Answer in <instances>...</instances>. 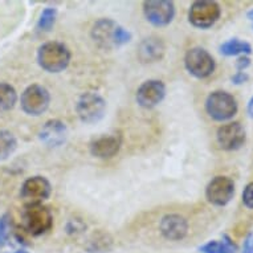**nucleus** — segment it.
Instances as JSON below:
<instances>
[{
    "mask_svg": "<svg viewBox=\"0 0 253 253\" xmlns=\"http://www.w3.org/2000/svg\"><path fill=\"white\" fill-rule=\"evenodd\" d=\"M21 223L27 232L40 236L52 228L53 216L42 203H27L21 212Z\"/></svg>",
    "mask_w": 253,
    "mask_h": 253,
    "instance_id": "nucleus-3",
    "label": "nucleus"
},
{
    "mask_svg": "<svg viewBox=\"0 0 253 253\" xmlns=\"http://www.w3.org/2000/svg\"><path fill=\"white\" fill-rule=\"evenodd\" d=\"M52 187L48 179L44 176H32L28 178L21 186V198L27 203H42V200L49 198Z\"/></svg>",
    "mask_w": 253,
    "mask_h": 253,
    "instance_id": "nucleus-12",
    "label": "nucleus"
},
{
    "mask_svg": "<svg viewBox=\"0 0 253 253\" xmlns=\"http://www.w3.org/2000/svg\"><path fill=\"white\" fill-rule=\"evenodd\" d=\"M248 80V75L245 72H237L236 75L232 77V81L235 84H243Z\"/></svg>",
    "mask_w": 253,
    "mask_h": 253,
    "instance_id": "nucleus-27",
    "label": "nucleus"
},
{
    "mask_svg": "<svg viewBox=\"0 0 253 253\" xmlns=\"http://www.w3.org/2000/svg\"><path fill=\"white\" fill-rule=\"evenodd\" d=\"M17 147L15 135L8 130H0V162L7 161Z\"/></svg>",
    "mask_w": 253,
    "mask_h": 253,
    "instance_id": "nucleus-19",
    "label": "nucleus"
},
{
    "mask_svg": "<svg viewBox=\"0 0 253 253\" xmlns=\"http://www.w3.org/2000/svg\"><path fill=\"white\" fill-rule=\"evenodd\" d=\"M11 235V225L7 219V216L4 217H0V248H3Z\"/></svg>",
    "mask_w": 253,
    "mask_h": 253,
    "instance_id": "nucleus-23",
    "label": "nucleus"
},
{
    "mask_svg": "<svg viewBox=\"0 0 253 253\" xmlns=\"http://www.w3.org/2000/svg\"><path fill=\"white\" fill-rule=\"evenodd\" d=\"M15 253H28V252H25V251H17V252Z\"/></svg>",
    "mask_w": 253,
    "mask_h": 253,
    "instance_id": "nucleus-30",
    "label": "nucleus"
},
{
    "mask_svg": "<svg viewBox=\"0 0 253 253\" xmlns=\"http://www.w3.org/2000/svg\"><path fill=\"white\" fill-rule=\"evenodd\" d=\"M121 149V138L117 135H104L90 143V153L100 159L114 157Z\"/></svg>",
    "mask_w": 253,
    "mask_h": 253,
    "instance_id": "nucleus-16",
    "label": "nucleus"
},
{
    "mask_svg": "<svg viewBox=\"0 0 253 253\" xmlns=\"http://www.w3.org/2000/svg\"><path fill=\"white\" fill-rule=\"evenodd\" d=\"M17 101V93L15 87L9 84L0 83V113L8 112L15 106Z\"/></svg>",
    "mask_w": 253,
    "mask_h": 253,
    "instance_id": "nucleus-20",
    "label": "nucleus"
},
{
    "mask_svg": "<svg viewBox=\"0 0 253 253\" xmlns=\"http://www.w3.org/2000/svg\"><path fill=\"white\" fill-rule=\"evenodd\" d=\"M243 203L247 208L253 210V182L247 184L243 191Z\"/></svg>",
    "mask_w": 253,
    "mask_h": 253,
    "instance_id": "nucleus-24",
    "label": "nucleus"
},
{
    "mask_svg": "<svg viewBox=\"0 0 253 253\" xmlns=\"http://www.w3.org/2000/svg\"><path fill=\"white\" fill-rule=\"evenodd\" d=\"M220 13H221V9L216 1L200 0L191 5L190 12H188V19L192 25L204 29L215 24L220 17Z\"/></svg>",
    "mask_w": 253,
    "mask_h": 253,
    "instance_id": "nucleus-8",
    "label": "nucleus"
},
{
    "mask_svg": "<svg viewBox=\"0 0 253 253\" xmlns=\"http://www.w3.org/2000/svg\"><path fill=\"white\" fill-rule=\"evenodd\" d=\"M248 113H249V116L253 118V97L251 98V101H249V104H248Z\"/></svg>",
    "mask_w": 253,
    "mask_h": 253,
    "instance_id": "nucleus-28",
    "label": "nucleus"
},
{
    "mask_svg": "<svg viewBox=\"0 0 253 253\" xmlns=\"http://www.w3.org/2000/svg\"><path fill=\"white\" fill-rule=\"evenodd\" d=\"M220 52L224 56H237V54H249L252 52V46L247 42H241L239 39H232L220 46Z\"/></svg>",
    "mask_w": 253,
    "mask_h": 253,
    "instance_id": "nucleus-21",
    "label": "nucleus"
},
{
    "mask_svg": "<svg viewBox=\"0 0 253 253\" xmlns=\"http://www.w3.org/2000/svg\"><path fill=\"white\" fill-rule=\"evenodd\" d=\"M91 38L101 48L112 49L129 42L131 35L116 21L100 19L91 28Z\"/></svg>",
    "mask_w": 253,
    "mask_h": 253,
    "instance_id": "nucleus-1",
    "label": "nucleus"
},
{
    "mask_svg": "<svg viewBox=\"0 0 253 253\" xmlns=\"http://www.w3.org/2000/svg\"><path fill=\"white\" fill-rule=\"evenodd\" d=\"M248 17H249V19H252V20H253V9H252V11H251V12L248 13Z\"/></svg>",
    "mask_w": 253,
    "mask_h": 253,
    "instance_id": "nucleus-29",
    "label": "nucleus"
},
{
    "mask_svg": "<svg viewBox=\"0 0 253 253\" xmlns=\"http://www.w3.org/2000/svg\"><path fill=\"white\" fill-rule=\"evenodd\" d=\"M39 137L40 141L48 147H58L67 141L68 129L61 121L50 120L42 126Z\"/></svg>",
    "mask_w": 253,
    "mask_h": 253,
    "instance_id": "nucleus-15",
    "label": "nucleus"
},
{
    "mask_svg": "<svg viewBox=\"0 0 253 253\" xmlns=\"http://www.w3.org/2000/svg\"><path fill=\"white\" fill-rule=\"evenodd\" d=\"M186 69L198 79H207L215 71V60L203 48H192L184 56Z\"/></svg>",
    "mask_w": 253,
    "mask_h": 253,
    "instance_id": "nucleus-6",
    "label": "nucleus"
},
{
    "mask_svg": "<svg viewBox=\"0 0 253 253\" xmlns=\"http://www.w3.org/2000/svg\"><path fill=\"white\" fill-rule=\"evenodd\" d=\"M249 65H251V60H249L247 56H241V57L237 58L236 68H237V71H239V72L245 71V69H247Z\"/></svg>",
    "mask_w": 253,
    "mask_h": 253,
    "instance_id": "nucleus-25",
    "label": "nucleus"
},
{
    "mask_svg": "<svg viewBox=\"0 0 253 253\" xmlns=\"http://www.w3.org/2000/svg\"><path fill=\"white\" fill-rule=\"evenodd\" d=\"M21 109L28 116L38 117L45 112L50 102L49 91L42 85H31L23 91L20 98Z\"/></svg>",
    "mask_w": 253,
    "mask_h": 253,
    "instance_id": "nucleus-7",
    "label": "nucleus"
},
{
    "mask_svg": "<svg viewBox=\"0 0 253 253\" xmlns=\"http://www.w3.org/2000/svg\"><path fill=\"white\" fill-rule=\"evenodd\" d=\"M245 130L239 122H231V124L223 125L219 127L216 133V139L219 143L220 149L233 151L239 150L245 143Z\"/></svg>",
    "mask_w": 253,
    "mask_h": 253,
    "instance_id": "nucleus-11",
    "label": "nucleus"
},
{
    "mask_svg": "<svg viewBox=\"0 0 253 253\" xmlns=\"http://www.w3.org/2000/svg\"><path fill=\"white\" fill-rule=\"evenodd\" d=\"M69 61H71V52L61 42H45L38 50L39 65L49 73L62 72L69 65Z\"/></svg>",
    "mask_w": 253,
    "mask_h": 253,
    "instance_id": "nucleus-2",
    "label": "nucleus"
},
{
    "mask_svg": "<svg viewBox=\"0 0 253 253\" xmlns=\"http://www.w3.org/2000/svg\"><path fill=\"white\" fill-rule=\"evenodd\" d=\"M243 253H253V232H251L247 236L243 247Z\"/></svg>",
    "mask_w": 253,
    "mask_h": 253,
    "instance_id": "nucleus-26",
    "label": "nucleus"
},
{
    "mask_svg": "<svg viewBox=\"0 0 253 253\" xmlns=\"http://www.w3.org/2000/svg\"><path fill=\"white\" fill-rule=\"evenodd\" d=\"M56 15H57V11L54 8H45L40 15V19L38 21V29L39 31H42V32H46L49 31L52 27H53L54 21H56Z\"/></svg>",
    "mask_w": 253,
    "mask_h": 253,
    "instance_id": "nucleus-22",
    "label": "nucleus"
},
{
    "mask_svg": "<svg viewBox=\"0 0 253 253\" xmlns=\"http://www.w3.org/2000/svg\"><path fill=\"white\" fill-rule=\"evenodd\" d=\"M146 19L155 27L170 24L175 16V5L169 0H150L143 3Z\"/></svg>",
    "mask_w": 253,
    "mask_h": 253,
    "instance_id": "nucleus-10",
    "label": "nucleus"
},
{
    "mask_svg": "<svg viewBox=\"0 0 253 253\" xmlns=\"http://www.w3.org/2000/svg\"><path fill=\"white\" fill-rule=\"evenodd\" d=\"M166 96V86L159 80H149L138 87L137 102L142 108L151 109L161 104Z\"/></svg>",
    "mask_w": 253,
    "mask_h": 253,
    "instance_id": "nucleus-13",
    "label": "nucleus"
},
{
    "mask_svg": "<svg viewBox=\"0 0 253 253\" xmlns=\"http://www.w3.org/2000/svg\"><path fill=\"white\" fill-rule=\"evenodd\" d=\"M237 102L232 94L227 91L216 90L207 97L206 101V110L208 116L215 121L223 122L228 121L236 116Z\"/></svg>",
    "mask_w": 253,
    "mask_h": 253,
    "instance_id": "nucleus-4",
    "label": "nucleus"
},
{
    "mask_svg": "<svg viewBox=\"0 0 253 253\" xmlns=\"http://www.w3.org/2000/svg\"><path fill=\"white\" fill-rule=\"evenodd\" d=\"M159 231L167 240H183L188 233V223L183 216L170 213L162 217L161 224H159Z\"/></svg>",
    "mask_w": 253,
    "mask_h": 253,
    "instance_id": "nucleus-14",
    "label": "nucleus"
},
{
    "mask_svg": "<svg viewBox=\"0 0 253 253\" xmlns=\"http://www.w3.org/2000/svg\"><path fill=\"white\" fill-rule=\"evenodd\" d=\"M235 195V183L228 176H216L206 188L207 200L213 206L224 207Z\"/></svg>",
    "mask_w": 253,
    "mask_h": 253,
    "instance_id": "nucleus-9",
    "label": "nucleus"
},
{
    "mask_svg": "<svg viewBox=\"0 0 253 253\" xmlns=\"http://www.w3.org/2000/svg\"><path fill=\"white\" fill-rule=\"evenodd\" d=\"M76 112L79 114L80 120L85 124H96L104 118L106 112V102L100 94L87 91L77 101Z\"/></svg>",
    "mask_w": 253,
    "mask_h": 253,
    "instance_id": "nucleus-5",
    "label": "nucleus"
},
{
    "mask_svg": "<svg viewBox=\"0 0 253 253\" xmlns=\"http://www.w3.org/2000/svg\"><path fill=\"white\" fill-rule=\"evenodd\" d=\"M165 44L161 39L149 38L145 39L138 46V57L142 62L159 61L165 54Z\"/></svg>",
    "mask_w": 253,
    "mask_h": 253,
    "instance_id": "nucleus-17",
    "label": "nucleus"
},
{
    "mask_svg": "<svg viewBox=\"0 0 253 253\" xmlns=\"http://www.w3.org/2000/svg\"><path fill=\"white\" fill-rule=\"evenodd\" d=\"M199 251L202 253H237V247L227 235H224L221 241H210L200 247Z\"/></svg>",
    "mask_w": 253,
    "mask_h": 253,
    "instance_id": "nucleus-18",
    "label": "nucleus"
}]
</instances>
